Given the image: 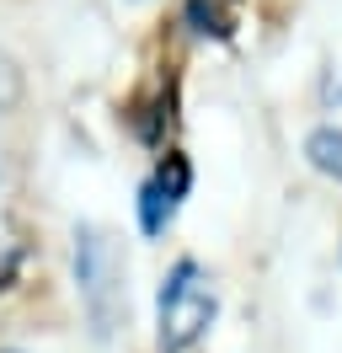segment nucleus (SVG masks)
<instances>
[{"mask_svg": "<svg viewBox=\"0 0 342 353\" xmlns=\"http://www.w3.org/2000/svg\"><path fill=\"white\" fill-rule=\"evenodd\" d=\"M75 284H81V305L91 316V332L107 337L123 316V257L107 230L81 225L75 230Z\"/></svg>", "mask_w": 342, "mask_h": 353, "instance_id": "f257e3e1", "label": "nucleus"}, {"mask_svg": "<svg viewBox=\"0 0 342 353\" xmlns=\"http://www.w3.org/2000/svg\"><path fill=\"white\" fill-rule=\"evenodd\" d=\"M214 310H219L214 284L192 263H182L166 284H161V348L166 353H188L192 343L209 332Z\"/></svg>", "mask_w": 342, "mask_h": 353, "instance_id": "f03ea898", "label": "nucleus"}, {"mask_svg": "<svg viewBox=\"0 0 342 353\" xmlns=\"http://www.w3.org/2000/svg\"><path fill=\"white\" fill-rule=\"evenodd\" d=\"M182 193H188V161H182V155H166V166L139 188V225H145L150 236H161L171 225Z\"/></svg>", "mask_w": 342, "mask_h": 353, "instance_id": "7ed1b4c3", "label": "nucleus"}, {"mask_svg": "<svg viewBox=\"0 0 342 353\" xmlns=\"http://www.w3.org/2000/svg\"><path fill=\"white\" fill-rule=\"evenodd\" d=\"M310 161H316L326 176H337L342 182V129H321V134H310Z\"/></svg>", "mask_w": 342, "mask_h": 353, "instance_id": "20e7f679", "label": "nucleus"}, {"mask_svg": "<svg viewBox=\"0 0 342 353\" xmlns=\"http://www.w3.org/2000/svg\"><path fill=\"white\" fill-rule=\"evenodd\" d=\"M188 22L198 27V32H225L230 17H225V6H219V0H188Z\"/></svg>", "mask_w": 342, "mask_h": 353, "instance_id": "39448f33", "label": "nucleus"}, {"mask_svg": "<svg viewBox=\"0 0 342 353\" xmlns=\"http://www.w3.org/2000/svg\"><path fill=\"white\" fill-rule=\"evenodd\" d=\"M17 97H21V70L0 54V112H11L17 108Z\"/></svg>", "mask_w": 342, "mask_h": 353, "instance_id": "423d86ee", "label": "nucleus"}]
</instances>
